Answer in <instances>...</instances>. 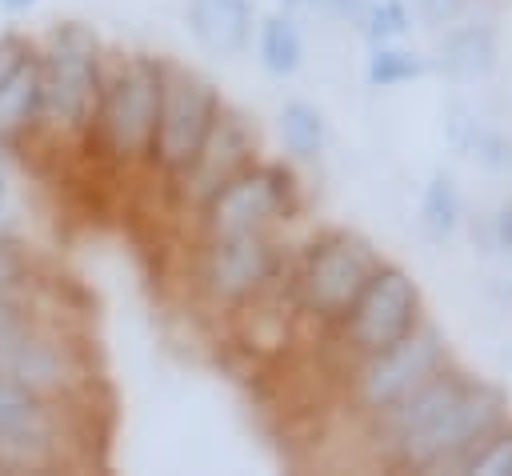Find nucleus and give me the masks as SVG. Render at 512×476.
<instances>
[{"label": "nucleus", "mask_w": 512, "mask_h": 476, "mask_svg": "<svg viewBox=\"0 0 512 476\" xmlns=\"http://www.w3.org/2000/svg\"><path fill=\"white\" fill-rule=\"evenodd\" d=\"M0 372L20 380L24 388L48 396V400H60V404H76L84 396L88 380H92L80 344L68 332H60L56 324L40 320V316L24 332V340L12 348V356Z\"/></svg>", "instance_id": "nucleus-7"}, {"label": "nucleus", "mask_w": 512, "mask_h": 476, "mask_svg": "<svg viewBox=\"0 0 512 476\" xmlns=\"http://www.w3.org/2000/svg\"><path fill=\"white\" fill-rule=\"evenodd\" d=\"M40 132V68L36 52L0 84V148Z\"/></svg>", "instance_id": "nucleus-14"}, {"label": "nucleus", "mask_w": 512, "mask_h": 476, "mask_svg": "<svg viewBox=\"0 0 512 476\" xmlns=\"http://www.w3.org/2000/svg\"><path fill=\"white\" fill-rule=\"evenodd\" d=\"M8 204H12V184H8V176H4V168H0V224H4V216H8Z\"/></svg>", "instance_id": "nucleus-28"}, {"label": "nucleus", "mask_w": 512, "mask_h": 476, "mask_svg": "<svg viewBox=\"0 0 512 476\" xmlns=\"http://www.w3.org/2000/svg\"><path fill=\"white\" fill-rule=\"evenodd\" d=\"M188 24L212 56H240L248 48L252 12L248 0H188Z\"/></svg>", "instance_id": "nucleus-13"}, {"label": "nucleus", "mask_w": 512, "mask_h": 476, "mask_svg": "<svg viewBox=\"0 0 512 476\" xmlns=\"http://www.w3.org/2000/svg\"><path fill=\"white\" fill-rule=\"evenodd\" d=\"M468 472H480V476H512V436H500L488 444V452L472 456L468 460Z\"/></svg>", "instance_id": "nucleus-23"}, {"label": "nucleus", "mask_w": 512, "mask_h": 476, "mask_svg": "<svg viewBox=\"0 0 512 476\" xmlns=\"http://www.w3.org/2000/svg\"><path fill=\"white\" fill-rule=\"evenodd\" d=\"M32 52H36V48H32L20 32H4V36H0V84H4V80H8Z\"/></svg>", "instance_id": "nucleus-24"}, {"label": "nucleus", "mask_w": 512, "mask_h": 476, "mask_svg": "<svg viewBox=\"0 0 512 476\" xmlns=\"http://www.w3.org/2000/svg\"><path fill=\"white\" fill-rule=\"evenodd\" d=\"M36 4H40V0H0V8L12 12V16H16V12H28V8H36Z\"/></svg>", "instance_id": "nucleus-29"}, {"label": "nucleus", "mask_w": 512, "mask_h": 476, "mask_svg": "<svg viewBox=\"0 0 512 476\" xmlns=\"http://www.w3.org/2000/svg\"><path fill=\"white\" fill-rule=\"evenodd\" d=\"M496 232H500V244L512 248V208H504V212L496 216Z\"/></svg>", "instance_id": "nucleus-26"}, {"label": "nucleus", "mask_w": 512, "mask_h": 476, "mask_svg": "<svg viewBox=\"0 0 512 476\" xmlns=\"http://www.w3.org/2000/svg\"><path fill=\"white\" fill-rule=\"evenodd\" d=\"M504 416V396L492 388H468L460 384L424 424L396 436L400 456L412 468H436L456 456H464L472 444L488 440Z\"/></svg>", "instance_id": "nucleus-5"}, {"label": "nucleus", "mask_w": 512, "mask_h": 476, "mask_svg": "<svg viewBox=\"0 0 512 476\" xmlns=\"http://www.w3.org/2000/svg\"><path fill=\"white\" fill-rule=\"evenodd\" d=\"M412 76H420V60H416L412 52L376 44V52H372V60H368V84L388 88V84H404V80H412Z\"/></svg>", "instance_id": "nucleus-21"}, {"label": "nucleus", "mask_w": 512, "mask_h": 476, "mask_svg": "<svg viewBox=\"0 0 512 476\" xmlns=\"http://www.w3.org/2000/svg\"><path fill=\"white\" fill-rule=\"evenodd\" d=\"M156 108H160V60L140 56V52L120 56L112 68L104 64L100 108H96L88 136L116 164L148 160L152 132H156Z\"/></svg>", "instance_id": "nucleus-2"}, {"label": "nucleus", "mask_w": 512, "mask_h": 476, "mask_svg": "<svg viewBox=\"0 0 512 476\" xmlns=\"http://www.w3.org/2000/svg\"><path fill=\"white\" fill-rule=\"evenodd\" d=\"M276 276V248L264 232H224L208 236L204 252V288L220 304L256 300Z\"/></svg>", "instance_id": "nucleus-10"}, {"label": "nucleus", "mask_w": 512, "mask_h": 476, "mask_svg": "<svg viewBox=\"0 0 512 476\" xmlns=\"http://www.w3.org/2000/svg\"><path fill=\"white\" fill-rule=\"evenodd\" d=\"M36 284V264L24 240L0 228V292H28Z\"/></svg>", "instance_id": "nucleus-19"}, {"label": "nucleus", "mask_w": 512, "mask_h": 476, "mask_svg": "<svg viewBox=\"0 0 512 476\" xmlns=\"http://www.w3.org/2000/svg\"><path fill=\"white\" fill-rule=\"evenodd\" d=\"M340 320H344L348 344L356 352L372 356V352L396 344L404 332H412L416 288H412V280L400 268H376Z\"/></svg>", "instance_id": "nucleus-9"}, {"label": "nucleus", "mask_w": 512, "mask_h": 476, "mask_svg": "<svg viewBox=\"0 0 512 476\" xmlns=\"http://www.w3.org/2000/svg\"><path fill=\"white\" fill-rule=\"evenodd\" d=\"M376 256L360 236L336 232L308 248L300 272H296V300L304 312L320 320H340L348 304L360 296L368 276L376 272Z\"/></svg>", "instance_id": "nucleus-6"}, {"label": "nucleus", "mask_w": 512, "mask_h": 476, "mask_svg": "<svg viewBox=\"0 0 512 476\" xmlns=\"http://www.w3.org/2000/svg\"><path fill=\"white\" fill-rule=\"evenodd\" d=\"M220 96L212 84L180 64H160V108H156V132H152V152L148 160L168 172L172 180L196 160L204 132L216 116Z\"/></svg>", "instance_id": "nucleus-4"}, {"label": "nucleus", "mask_w": 512, "mask_h": 476, "mask_svg": "<svg viewBox=\"0 0 512 476\" xmlns=\"http://www.w3.org/2000/svg\"><path fill=\"white\" fill-rule=\"evenodd\" d=\"M404 28H408V12H404L400 0H380V4L368 8V40L372 44H384V40L400 36Z\"/></svg>", "instance_id": "nucleus-22"}, {"label": "nucleus", "mask_w": 512, "mask_h": 476, "mask_svg": "<svg viewBox=\"0 0 512 476\" xmlns=\"http://www.w3.org/2000/svg\"><path fill=\"white\" fill-rule=\"evenodd\" d=\"M32 324H36V312L28 304V292H0V368L8 364L12 348L24 340Z\"/></svg>", "instance_id": "nucleus-20"}, {"label": "nucleus", "mask_w": 512, "mask_h": 476, "mask_svg": "<svg viewBox=\"0 0 512 476\" xmlns=\"http://www.w3.org/2000/svg\"><path fill=\"white\" fill-rule=\"evenodd\" d=\"M416 4H420V12H424L428 24H448L464 8V0H416Z\"/></svg>", "instance_id": "nucleus-25"}, {"label": "nucleus", "mask_w": 512, "mask_h": 476, "mask_svg": "<svg viewBox=\"0 0 512 476\" xmlns=\"http://www.w3.org/2000/svg\"><path fill=\"white\" fill-rule=\"evenodd\" d=\"M248 164H252V132H248L244 116L236 108H228V104H216V116H212V124L204 132V144H200L196 160L176 180L184 184L188 196L204 200Z\"/></svg>", "instance_id": "nucleus-12"}, {"label": "nucleus", "mask_w": 512, "mask_h": 476, "mask_svg": "<svg viewBox=\"0 0 512 476\" xmlns=\"http://www.w3.org/2000/svg\"><path fill=\"white\" fill-rule=\"evenodd\" d=\"M260 64L272 72V76H292L296 68H300V60H304V36H300V28H296V20H288V16H280V12H272V16H264V24H260Z\"/></svg>", "instance_id": "nucleus-15"}, {"label": "nucleus", "mask_w": 512, "mask_h": 476, "mask_svg": "<svg viewBox=\"0 0 512 476\" xmlns=\"http://www.w3.org/2000/svg\"><path fill=\"white\" fill-rule=\"evenodd\" d=\"M288 192L292 180L288 172L272 164H248L232 180H224L212 196H204V232L224 236V232H264L272 220L288 212Z\"/></svg>", "instance_id": "nucleus-8"}, {"label": "nucleus", "mask_w": 512, "mask_h": 476, "mask_svg": "<svg viewBox=\"0 0 512 476\" xmlns=\"http://www.w3.org/2000/svg\"><path fill=\"white\" fill-rule=\"evenodd\" d=\"M284 4H316V0H284Z\"/></svg>", "instance_id": "nucleus-30"}, {"label": "nucleus", "mask_w": 512, "mask_h": 476, "mask_svg": "<svg viewBox=\"0 0 512 476\" xmlns=\"http://www.w3.org/2000/svg\"><path fill=\"white\" fill-rule=\"evenodd\" d=\"M456 212H460V200H456V184L448 176H432L428 192H424V204H420V224L432 240H444L452 228H456Z\"/></svg>", "instance_id": "nucleus-18"}, {"label": "nucleus", "mask_w": 512, "mask_h": 476, "mask_svg": "<svg viewBox=\"0 0 512 476\" xmlns=\"http://www.w3.org/2000/svg\"><path fill=\"white\" fill-rule=\"evenodd\" d=\"M436 364H440V336H436V328L404 332L396 344H388V348L368 356V368L360 372V396H364L368 408L388 412L392 404L412 396L432 376Z\"/></svg>", "instance_id": "nucleus-11"}, {"label": "nucleus", "mask_w": 512, "mask_h": 476, "mask_svg": "<svg viewBox=\"0 0 512 476\" xmlns=\"http://www.w3.org/2000/svg\"><path fill=\"white\" fill-rule=\"evenodd\" d=\"M68 408L0 372V472H52L68 460Z\"/></svg>", "instance_id": "nucleus-3"}, {"label": "nucleus", "mask_w": 512, "mask_h": 476, "mask_svg": "<svg viewBox=\"0 0 512 476\" xmlns=\"http://www.w3.org/2000/svg\"><path fill=\"white\" fill-rule=\"evenodd\" d=\"M496 60V44L484 28H464L456 36H448L444 52H440V68L452 76V80H476V76H488Z\"/></svg>", "instance_id": "nucleus-16"}, {"label": "nucleus", "mask_w": 512, "mask_h": 476, "mask_svg": "<svg viewBox=\"0 0 512 476\" xmlns=\"http://www.w3.org/2000/svg\"><path fill=\"white\" fill-rule=\"evenodd\" d=\"M336 12H344V16H360L364 8H368V0H328Z\"/></svg>", "instance_id": "nucleus-27"}, {"label": "nucleus", "mask_w": 512, "mask_h": 476, "mask_svg": "<svg viewBox=\"0 0 512 476\" xmlns=\"http://www.w3.org/2000/svg\"><path fill=\"white\" fill-rule=\"evenodd\" d=\"M40 68V132L52 140H84L92 132L100 88H104V52L88 24L64 20L36 48Z\"/></svg>", "instance_id": "nucleus-1"}, {"label": "nucleus", "mask_w": 512, "mask_h": 476, "mask_svg": "<svg viewBox=\"0 0 512 476\" xmlns=\"http://www.w3.org/2000/svg\"><path fill=\"white\" fill-rule=\"evenodd\" d=\"M280 136L284 148L300 160H312L324 148V116L320 108H312L308 100H288L280 108Z\"/></svg>", "instance_id": "nucleus-17"}]
</instances>
